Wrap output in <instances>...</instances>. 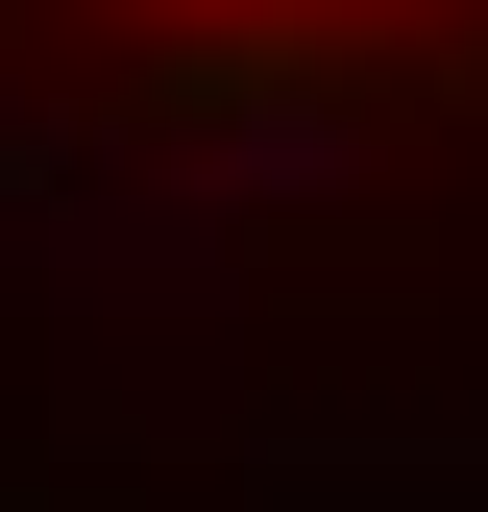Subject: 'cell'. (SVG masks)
<instances>
[{"mask_svg": "<svg viewBox=\"0 0 488 512\" xmlns=\"http://www.w3.org/2000/svg\"><path fill=\"white\" fill-rule=\"evenodd\" d=\"M488 147V0H0V196H391Z\"/></svg>", "mask_w": 488, "mask_h": 512, "instance_id": "cell-1", "label": "cell"}]
</instances>
